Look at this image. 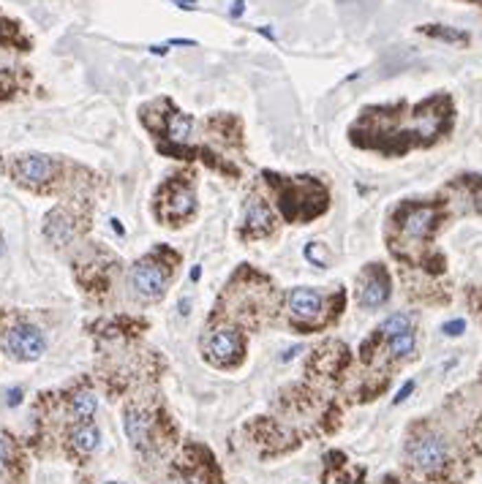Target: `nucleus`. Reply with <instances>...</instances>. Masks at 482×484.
<instances>
[{
	"instance_id": "nucleus-1",
	"label": "nucleus",
	"mask_w": 482,
	"mask_h": 484,
	"mask_svg": "<svg viewBox=\"0 0 482 484\" xmlns=\"http://www.w3.org/2000/svg\"><path fill=\"white\" fill-rule=\"evenodd\" d=\"M5 348H8L11 356H16V359H22V362H30V359H38V356L44 354L47 341H44V335H41L38 327H33V324H19V327L8 330V335H5Z\"/></svg>"
},
{
	"instance_id": "nucleus-2",
	"label": "nucleus",
	"mask_w": 482,
	"mask_h": 484,
	"mask_svg": "<svg viewBox=\"0 0 482 484\" xmlns=\"http://www.w3.org/2000/svg\"><path fill=\"white\" fill-rule=\"evenodd\" d=\"M409 457L420 471H439L447 463V443L439 435H420L409 443Z\"/></svg>"
},
{
	"instance_id": "nucleus-3",
	"label": "nucleus",
	"mask_w": 482,
	"mask_h": 484,
	"mask_svg": "<svg viewBox=\"0 0 482 484\" xmlns=\"http://www.w3.org/2000/svg\"><path fill=\"white\" fill-rule=\"evenodd\" d=\"M128 280H131V288L139 297H145V299H159V297H163V291H166V275H163V270H161L159 264H153V262H137L131 267Z\"/></svg>"
},
{
	"instance_id": "nucleus-4",
	"label": "nucleus",
	"mask_w": 482,
	"mask_h": 484,
	"mask_svg": "<svg viewBox=\"0 0 482 484\" xmlns=\"http://www.w3.org/2000/svg\"><path fill=\"white\" fill-rule=\"evenodd\" d=\"M240 354H242V341L235 330H227V327H224V330H216V332L210 335V341H207V356H210L213 365L227 367V365H232V359H238Z\"/></svg>"
},
{
	"instance_id": "nucleus-5",
	"label": "nucleus",
	"mask_w": 482,
	"mask_h": 484,
	"mask_svg": "<svg viewBox=\"0 0 482 484\" xmlns=\"http://www.w3.org/2000/svg\"><path fill=\"white\" fill-rule=\"evenodd\" d=\"M360 305L374 310V308H382L390 297V280L385 275V270H379L376 264L363 275V283H360Z\"/></svg>"
},
{
	"instance_id": "nucleus-6",
	"label": "nucleus",
	"mask_w": 482,
	"mask_h": 484,
	"mask_svg": "<svg viewBox=\"0 0 482 484\" xmlns=\"http://www.w3.org/2000/svg\"><path fill=\"white\" fill-rule=\"evenodd\" d=\"M321 308H324V297H321L317 288L300 286V288L289 291V310H292V316L297 321H314V319H319Z\"/></svg>"
},
{
	"instance_id": "nucleus-7",
	"label": "nucleus",
	"mask_w": 482,
	"mask_h": 484,
	"mask_svg": "<svg viewBox=\"0 0 482 484\" xmlns=\"http://www.w3.org/2000/svg\"><path fill=\"white\" fill-rule=\"evenodd\" d=\"M123 427H126V435L128 441L137 446V449H145L150 443V416L145 414L142 408H126L123 414Z\"/></svg>"
},
{
	"instance_id": "nucleus-8",
	"label": "nucleus",
	"mask_w": 482,
	"mask_h": 484,
	"mask_svg": "<svg viewBox=\"0 0 482 484\" xmlns=\"http://www.w3.org/2000/svg\"><path fill=\"white\" fill-rule=\"evenodd\" d=\"M242 223H245V234H248V237H259V234H264V231L273 229V209L267 207L262 199L253 196V199L248 202V207H245Z\"/></svg>"
},
{
	"instance_id": "nucleus-9",
	"label": "nucleus",
	"mask_w": 482,
	"mask_h": 484,
	"mask_svg": "<svg viewBox=\"0 0 482 484\" xmlns=\"http://www.w3.org/2000/svg\"><path fill=\"white\" fill-rule=\"evenodd\" d=\"M433 220H436V212L433 207H411L406 209L403 215V234L411 237V240H422L431 229H433Z\"/></svg>"
},
{
	"instance_id": "nucleus-10",
	"label": "nucleus",
	"mask_w": 482,
	"mask_h": 484,
	"mask_svg": "<svg viewBox=\"0 0 482 484\" xmlns=\"http://www.w3.org/2000/svg\"><path fill=\"white\" fill-rule=\"evenodd\" d=\"M16 174L25 183H44L52 177V161L47 155H25L16 161Z\"/></svg>"
},
{
	"instance_id": "nucleus-11",
	"label": "nucleus",
	"mask_w": 482,
	"mask_h": 484,
	"mask_svg": "<svg viewBox=\"0 0 482 484\" xmlns=\"http://www.w3.org/2000/svg\"><path fill=\"white\" fill-rule=\"evenodd\" d=\"M95 411H98V397H95L90 389H82V392L74 395V400H71V414H74L77 422L90 424V419L95 416Z\"/></svg>"
},
{
	"instance_id": "nucleus-12",
	"label": "nucleus",
	"mask_w": 482,
	"mask_h": 484,
	"mask_svg": "<svg viewBox=\"0 0 482 484\" xmlns=\"http://www.w3.org/2000/svg\"><path fill=\"white\" fill-rule=\"evenodd\" d=\"M166 209H169V215H172L174 220L188 218V215L194 212V194H191L188 188H174V191L169 194Z\"/></svg>"
},
{
	"instance_id": "nucleus-13",
	"label": "nucleus",
	"mask_w": 482,
	"mask_h": 484,
	"mask_svg": "<svg viewBox=\"0 0 482 484\" xmlns=\"http://www.w3.org/2000/svg\"><path fill=\"white\" fill-rule=\"evenodd\" d=\"M74 449L82 452V454H90V452H95L98 446H101V430L95 427V424H82L80 430L74 433Z\"/></svg>"
},
{
	"instance_id": "nucleus-14",
	"label": "nucleus",
	"mask_w": 482,
	"mask_h": 484,
	"mask_svg": "<svg viewBox=\"0 0 482 484\" xmlns=\"http://www.w3.org/2000/svg\"><path fill=\"white\" fill-rule=\"evenodd\" d=\"M71 220L63 215V212H52L49 215V220H47V237L52 240V242H58V245H63V242H69L71 240Z\"/></svg>"
},
{
	"instance_id": "nucleus-15",
	"label": "nucleus",
	"mask_w": 482,
	"mask_h": 484,
	"mask_svg": "<svg viewBox=\"0 0 482 484\" xmlns=\"http://www.w3.org/2000/svg\"><path fill=\"white\" fill-rule=\"evenodd\" d=\"M409 330H414V321H411L409 313H395V316H390V319L379 327V332H382L385 338H395V335H403V332H409Z\"/></svg>"
},
{
	"instance_id": "nucleus-16",
	"label": "nucleus",
	"mask_w": 482,
	"mask_h": 484,
	"mask_svg": "<svg viewBox=\"0 0 482 484\" xmlns=\"http://www.w3.org/2000/svg\"><path fill=\"white\" fill-rule=\"evenodd\" d=\"M191 128H194V123H191V117L188 115H172L169 117V123H166V134L174 139V141H185V139L191 137Z\"/></svg>"
},
{
	"instance_id": "nucleus-17",
	"label": "nucleus",
	"mask_w": 482,
	"mask_h": 484,
	"mask_svg": "<svg viewBox=\"0 0 482 484\" xmlns=\"http://www.w3.org/2000/svg\"><path fill=\"white\" fill-rule=\"evenodd\" d=\"M420 30L428 33V36H433V38L450 41V44H469V36H466V33H461V30H450V27H444V25H425V27H420Z\"/></svg>"
},
{
	"instance_id": "nucleus-18",
	"label": "nucleus",
	"mask_w": 482,
	"mask_h": 484,
	"mask_svg": "<svg viewBox=\"0 0 482 484\" xmlns=\"http://www.w3.org/2000/svg\"><path fill=\"white\" fill-rule=\"evenodd\" d=\"M417 346V335H414V330H409V332H403V335H395V338H387V348H390V354H395V356H409L411 351Z\"/></svg>"
},
{
	"instance_id": "nucleus-19",
	"label": "nucleus",
	"mask_w": 482,
	"mask_h": 484,
	"mask_svg": "<svg viewBox=\"0 0 482 484\" xmlns=\"http://www.w3.org/2000/svg\"><path fill=\"white\" fill-rule=\"evenodd\" d=\"M466 330V321H450V324H444V335H450V338H455V335H461Z\"/></svg>"
},
{
	"instance_id": "nucleus-20",
	"label": "nucleus",
	"mask_w": 482,
	"mask_h": 484,
	"mask_svg": "<svg viewBox=\"0 0 482 484\" xmlns=\"http://www.w3.org/2000/svg\"><path fill=\"white\" fill-rule=\"evenodd\" d=\"M19 403H22V389H8V392H5V406L14 408V406H19Z\"/></svg>"
},
{
	"instance_id": "nucleus-21",
	"label": "nucleus",
	"mask_w": 482,
	"mask_h": 484,
	"mask_svg": "<svg viewBox=\"0 0 482 484\" xmlns=\"http://www.w3.org/2000/svg\"><path fill=\"white\" fill-rule=\"evenodd\" d=\"M8 460H11V446H8L5 438H0V468L8 465Z\"/></svg>"
},
{
	"instance_id": "nucleus-22",
	"label": "nucleus",
	"mask_w": 482,
	"mask_h": 484,
	"mask_svg": "<svg viewBox=\"0 0 482 484\" xmlns=\"http://www.w3.org/2000/svg\"><path fill=\"white\" fill-rule=\"evenodd\" d=\"M411 392H414V381H406V384H403V389L398 392V397H395V403H403V400H406Z\"/></svg>"
},
{
	"instance_id": "nucleus-23",
	"label": "nucleus",
	"mask_w": 482,
	"mask_h": 484,
	"mask_svg": "<svg viewBox=\"0 0 482 484\" xmlns=\"http://www.w3.org/2000/svg\"><path fill=\"white\" fill-rule=\"evenodd\" d=\"M242 14V0H235V8H232V16H240Z\"/></svg>"
},
{
	"instance_id": "nucleus-24",
	"label": "nucleus",
	"mask_w": 482,
	"mask_h": 484,
	"mask_svg": "<svg viewBox=\"0 0 482 484\" xmlns=\"http://www.w3.org/2000/svg\"><path fill=\"white\" fill-rule=\"evenodd\" d=\"M174 3H183V8H196V3H194V0H174Z\"/></svg>"
},
{
	"instance_id": "nucleus-25",
	"label": "nucleus",
	"mask_w": 482,
	"mask_h": 484,
	"mask_svg": "<svg viewBox=\"0 0 482 484\" xmlns=\"http://www.w3.org/2000/svg\"><path fill=\"white\" fill-rule=\"evenodd\" d=\"M153 55H166V47H150Z\"/></svg>"
},
{
	"instance_id": "nucleus-26",
	"label": "nucleus",
	"mask_w": 482,
	"mask_h": 484,
	"mask_svg": "<svg viewBox=\"0 0 482 484\" xmlns=\"http://www.w3.org/2000/svg\"><path fill=\"white\" fill-rule=\"evenodd\" d=\"M0 253H3V237H0Z\"/></svg>"
},
{
	"instance_id": "nucleus-27",
	"label": "nucleus",
	"mask_w": 482,
	"mask_h": 484,
	"mask_svg": "<svg viewBox=\"0 0 482 484\" xmlns=\"http://www.w3.org/2000/svg\"><path fill=\"white\" fill-rule=\"evenodd\" d=\"M106 484H123V482H106Z\"/></svg>"
}]
</instances>
